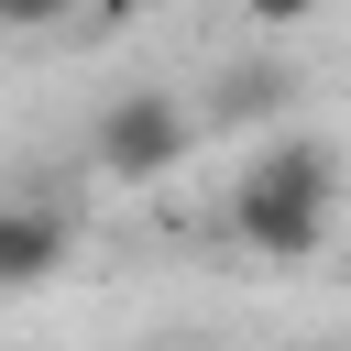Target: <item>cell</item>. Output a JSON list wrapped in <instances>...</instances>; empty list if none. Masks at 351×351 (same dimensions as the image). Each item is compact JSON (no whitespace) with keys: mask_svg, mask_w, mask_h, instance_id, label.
<instances>
[{"mask_svg":"<svg viewBox=\"0 0 351 351\" xmlns=\"http://www.w3.org/2000/svg\"><path fill=\"white\" fill-rule=\"evenodd\" d=\"M66 252H77V219H66L55 197H0V296L44 285Z\"/></svg>","mask_w":351,"mask_h":351,"instance_id":"cell-3","label":"cell"},{"mask_svg":"<svg viewBox=\"0 0 351 351\" xmlns=\"http://www.w3.org/2000/svg\"><path fill=\"white\" fill-rule=\"evenodd\" d=\"M329 219H340V165H329V143H263V154L241 165V186H230V230H241V252H263V263H307V252L329 241Z\"/></svg>","mask_w":351,"mask_h":351,"instance_id":"cell-1","label":"cell"},{"mask_svg":"<svg viewBox=\"0 0 351 351\" xmlns=\"http://www.w3.org/2000/svg\"><path fill=\"white\" fill-rule=\"evenodd\" d=\"M274 99H285L274 66H241V77H230V110H274Z\"/></svg>","mask_w":351,"mask_h":351,"instance_id":"cell-5","label":"cell"},{"mask_svg":"<svg viewBox=\"0 0 351 351\" xmlns=\"http://www.w3.org/2000/svg\"><path fill=\"white\" fill-rule=\"evenodd\" d=\"M241 11H252V33H296V22L318 11V0H241Z\"/></svg>","mask_w":351,"mask_h":351,"instance_id":"cell-6","label":"cell"},{"mask_svg":"<svg viewBox=\"0 0 351 351\" xmlns=\"http://www.w3.org/2000/svg\"><path fill=\"white\" fill-rule=\"evenodd\" d=\"M88 0H0V33H44V22H77Z\"/></svg>","mask_w":351,"mask_h":351,"instance_id":"cell-4","label":"cell"},{"mask_svg":"<svg viewBox=\"0 0 351 351\" xmlns=\"http://www.w3.org/2000/svg\"><path fill=\"white\" fill-rule=\"evenodd\" d=\"M186 143H197V121L176 110V88H121V99L88 121V165H99L110 186H154V176H176Z\"/></svg>","mask_w":351,"mask_h":351,"instance_id":"cell-2","label":"cell"}]
</instances>
